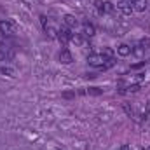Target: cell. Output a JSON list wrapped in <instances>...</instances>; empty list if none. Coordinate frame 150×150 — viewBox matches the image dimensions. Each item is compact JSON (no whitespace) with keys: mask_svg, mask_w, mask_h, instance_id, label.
Segmentation results:
<instances>
[{"mask_svg":"<svg viewBox=\"0 0 150 150\" xmlns=\"http://www.w3.org/2000/svg\"><path fill=\"white\" fill-rule=\"evenodd\" d=\"M107 59H108V58H105L101 52H91V54L87 56V63H89L91 67H96V68H101Z\"/></svg>","mask_w":150,"mask_h":150,"instance_id":"obj_1","label":"cell"},{"mask_svg":"<svg viewBox=\"0 0 150 150\" xmlns=\"http://www.w3.org/2000/svg\"><path fill=\"white\" fill-rule=\"evenodd\" d=\"M16 30H18V26H16L14 21H11V19H2L0 21V33L12 35V33H16Z\"/></svg>","mask_w":150,"mask_h":150,"instance_id":"obj_2","label":"cell"},{"mask_svg":"<svg viewBox=\"0 0 150 150\" xmlns=\"http://www.w3.org/2000/svg\"><path fill=\"white\" fill-rule=\"evenodd\" d=\"M117 9H119L124 16H131V14L134 12L131 0H120V2H117Z\"/></svg>","mask_w":150,"mask_h":150,"instance_id":"obj_3","label":"cell"},{"mask_svg":"<svg viewBox=\"0 0 150 150\" xmlns=\"http://www.w3.org/2000/svg\"><path fill=\"white\" fill-rule=\"evenodd\" d=\"M58 38H59V42H61L63 45H67V44L70 42V38H72L70 30H68V28H61V30H58Z\"/></svg>","mask_w":150,"mask_h":150,"instance_id":"obj_4","label":"cell"},{"mask_svg":"<svg viewBox=\"0 0 150 150\" xmlns=\"http://www.w3.org/2000/svg\"><path fill=\"white\" fill-rule=\"evenodd\" d=\"M59 61H61L63 65H70V63H74V56H72V52H70L68 49H63V51L59 52Z\"/></svg>","mask_w":150,"mask_h":150,"instance_id":"obj_5","label":"cell"},{"mask_svg":"<svg viewBox=\"0 0 150 150\" xmlns=\"http://www.w3.org/2000/svg\"><path fill=\"white\" fill-rule=\"evenodd\" d=\"M82 33H84V37H94V33H96L94 25H91V23H84V25H82Z\"/></svg>","mask_w":150,"mask_h":150,"instance_id":"obj_6","label":"cell"},{"mask_svg":"<svg viewBox=\"0 0 150 150\" xmlns=\"http://www.w3.org/2000/svg\"><path fill=\"white\" fill-rule=\"evenodd\" d=\"M131 52H133V47H131V45H127V44H120V45L117 47V54H119V56H122V58L129 56Z\"/></svg>","mask_w":150,"mask_h":150,"instance_id":"obj_7","label":"cell"},{"mask_svg":"<svg viewBox=\"0 0 150 150\" xmlns=\"http://www.w3.org/2000/svg\"><path fill=\"white\" fill-rule=\"evenodd\" d=\"M147 7H149L147 0H133V9H134V11L143 12V11H147Z\"/></svg>","mask_w":150,"mask_h":150,"instance_id":"obj_8","label":"cell"},{"mask_svg":"<svg viewBox=\"0 0 150 150\" xmlns=\"http://www.w3.org/2000/svg\"><path fill=\"white\" fill-rule=\"evenodd\" d=\"M65 25H67L68 28H74V26L79 25V19H77L75 16H72V14H67V16H65Z\"/></svg>","mask_w":150,"mask_h":150,"instance_id":"obj_9","label":"cell"},{"mask_svg":"<svg viewBox=\"0 0 150 150\" xmlns=\"http://www.w3.org/2000/svg\"><path fill=\"white\" fill-rule=\"evenodd\" d=\"M115 5H113L112 2H103V12L105 14H115Z\"/></svg>","mask_w":150,"mask_h":150,"instance_id":"obj_10","label":"cell"},{"mask_svg":"<svg viewBox=\"0 0 150 150\" xmlns=\"http://www.w3.org/2000/svg\"><path fill=\"white\" fill-rule=\"evenodd\" d=\"M0 72H2L4 75H7V77H14V74H16L12 67H5V65H4V67L0 68Z\"/></svg>","mask_w":150,"mask_h":150,"instance_id":"obj_11","label":"cell"},{"mask_svg":"<svg viewBox=\"0 0 150 150\" xmlns=\"http://www.w3.org/2000/svg\"><path fill=\"white\" fill-rule=\"evenodd\" d=\"M86 93L91 94V96H100V94H103V89H100V87H89Z\"/></svg>","mask_w":150,"mask_h":150,"instance_id":"obj_12","label":"cell"},{"mask_svg":"<svg viewBox=\"0 0 150 150\" xmlns=\"http://www.w3.org/2000/svg\"><path fill=\"white\" fill-rule=\"evenodd\" d=\"M140 47L145 51V49H149L150 47V37H145V38H142L140 40Z\"/></svg>","mask_w":150,"mask_h":150,"instance_id":"obj_13","label":"cell"},{"mask_svg":"<svg viewBox=\"0 0 150 150\" xmlns=\"http://www.w3.org/2000/svg\"><path fill=\"white\" fill-rule=\"evenodd\" d=\"M70 40H72V42H75V44H77V45H84V38L80 37V35H77V33H72V38H70Z\"/></svg>","mask_w":150,"mask_h":150,"instance_id":"obj_14","label":"cell"},{"mask_svg":"<svg viewBox=\"0 0 150 150\" xmlns=\"http://www.w3.org/2000/svg\"><path fill=\"white\" fill-rule=\"evenodd\" d=\"M113 65H115V58H108V59L105 61V65H103L101 68H103V70H108V68H112Z\"/></svg>","mask_w":150,"mask_h":150,"instance_id":"obj_15","label":"cell"},{"mask_svg":"<svg viewBox=\"0 0 150 150\" xmlns=\"http://www.w3.org/2000/svg\"><path fill=\"white\" fill-rule=\"evenodd\" d=\"M140 91V84H131L127 86V93H138Z\"/></svg>","mask_w":150,"mask_h":150,"instance_id":"obj_16","label":"cell"},{"mask_svg":"<svg viewBox=\"0 0 150 150\" xmlns=\"http://www.w3.org/2000/svg\"><path fill=\"white\" fill-rule=\"evenodd\" d=\"M101 54H103L105 58H113V51L112 49H108V47H105V49L101 51Z\"/></svg>","mask_w":150,"mask_h":150,"instance_id":"obj_17","label":"cell"},{"mask_svg":"<svg viewBox=\"0 0 150 150\" xmlns=\"http://www.w3.org/2000/svg\"><path fill=\"white\" fill-rule=\"evenodd\" d=\"M124 110H126V113H127L129 117H133V115H134V112H133V108H131V107H129L127 103H124Z\"/></svg>","mask_w":150,"mask_h":150,"instance_id":"obj_18","label":"cell"},{"mask_svg":"<svg viewBox=\"0 0 150 150\" xmlns=\"http://www.w3.org/2000/svg\"><path fill=\"white\" fill-rule=\"evenodd\" d=\"M40 21H42L44 28H47V26H49V25H47V18H45V16H40Z\"/></svg>","mask_w":150,"mask_h":150,"instance_id":"obj_19","label":"cell"},{"mask_svg":"<svg viewBox=\"0 0 150 150\" xmlns=\"http://www.w3.org/2000/svg\"><path fill=\"white\" fill-rule=\"evenodd\" d=\"M143 65H145V61H142V63H136V65H133V67H131V68H142V67H143Z\"/></svg>","mask_w":150,"mask_h":150,"instance_id":"obj_20","label":"cell"},{"mask_svg":"<svg viewBox=\"0 0 150 150\" xmlns=\"http://www.w3.org/2000/svg\"><path fill=\"white\" fill-rule=\"evenodd\" d=\"M63 96H65V98H72V96H74V93H65Z\"/></svg>","mask_w":150,"mask_h":150,"instance_id":"obj_21","label":"cell"},{"mask_svg":"<svg viewBox=\"0 0 150 150\" xmlns=\"http://www.w3.org/2000/svg\"><path fill=\"white\" fill-rule=\"evenodd\" d=\"M119 150H129V145H122Z\"/></svg>","mask_w":150,"mask_h":150,"instance_id":"obj_22","label":"cell"},{"mask_svg":"<svg viewBox=\"0 0 150 150\" xmlns=\"http://www.w3.org/2000/svg\"><path fill=\"white\" fill-rule=\"evenodd\" d=\"M143 150H150V145H149V147H145V149H143Z\"/></svg>","mask_w":150,"mask_h":150,"instance_id":"obj_23","label":"cell"}]
</instances>
